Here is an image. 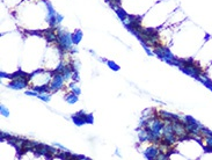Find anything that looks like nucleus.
<instances>
[{"label":"nucleus","instance_id":"f257e3e1","mask_svg":"<svg viewBox=\"0 0 212 160\" xmlns=\"http://www.w3.org/2000/svg\"><path fill=\"white\" fill-rule=\"evenodd\" d=\"M58 34V49L60 50V52H67V51H71V52H75V48H73V42H72V36L71 34H68L67 31H64V30H58L57 31Z\"/></svg>","mask_w":212,"mask_h":160},{"label":"nucleus","instance_id":"39448f33","mask_svg":"<svg viewBox=\"0 0 212 160\" xmlns=\"http://www.w3.org/2000/svg\"><path fill=\"white\" fill-rule=\"evenodd\" d=\"M64 80H65V78H64V75L61 73L54 74V77H53L52 80H51V84H50L51 92H56V91L60 89L63 87V85H64Z\"/></svg>","mask_w":212,"mask_h":160},{"label":"nucleus","instance_id":"0eeeda50","mask_svg":"<svg viewBox=\"0 0 212 160\" xmlns=\"http://www.w3.org/2000/svg\"><path fill=\"white\" fill-rule=\"evenodd\" d=\"M160 154V151L158 150V147L156 146V145H152V146H150L146 151H145V157L147 158V159H156V158H158Z\"/></svg>","mask_w":212,"mask_h":160},{"label":"nucleus","instance_id":"4468645a","mask_svg":"<svg viewBox=\"0 0 212 160\" xmlns=\"http://www.w3.org/2000/svg\"><path fill=\"white\" fill-rule=\"evenodd\" d=\"M107 64H108V66H109L111 70H114V71H118V70H119V66H118L117 64H115L114 61H111V60H108Z\"/></svg>","mask_w":212,"mask_h":160},{"label":"nucleus","instance_id":"f3484780","mask_svg":"<svg viewBox=\"0 0 212 160\" xmlns=\"http://www.w3.org/2000/svg\"><path fill=\"white\" fill-rule=\"evenodd\" d=\"M1 114L5 115V116H8V115H9V111L6 109V107L5 106H1Z\"/></svg>","mask_w":212,"mask_h":160},{"label":"nucleus","instance_id":"423d86ee","mask_svg":"<svg viewBox=\"0 0 212 160\" xmlns=\"http://www.w3.org/2000/svg\"><path fill=\"white\" fill-rule=\"evenodd\" d=\"M43 36L47 40V42H49V43H54V42L58 41V34H57V31H54L53 28L44 30L43 31Z\"/></svg>","mask_w":212,"mask_h":160},{"label":"nucleus","instance_id":"a211bd4d","mask_svg":"<svg viewBox=\"0 0 212 160\" xmlns=\"http://www.w3.org/2000/svg\"><path fill=\"white\" fill-rule=\"evenodd\" d=\"M27 95H33V96H37V92L34 89V91H27L26 92Z\"/></svg>","mask_w":212,"mask_h":160},{"label":"nucleus","instance_id":"6e6552de","mask_svg":"<svg viewBox=\"0 0 212 160\" xmlns=\"http://www.w3.org/2000/svg\"><path fill=\"white\" fill-rule=\"evenodd\" d=\"M71 36H72V42H73V44L77 45V44H79V43L81 42L82 31H81V30H77V31H74L73 34H71Z\"/></svg>","mask_w":212,"mask_h":160},{"label":"nucleus","instance_id":"dca6fc26","mask_svg":"<svg viewBox=\"0 0 212 160\" xmlns=\"http://www.w3.org/2000/svg\"><path fill=\"white\" fill-rule=\"evenodd\" d=\"M70 86L72 87V92H73L74 94H77V95H79V94H80V89H79V87H75V86H74V84H71Z\"/></svg>","mask_w":212,"mask_h":160},{"label":"nucleus","instance_id":"9d476101","mask_svg":"<svg viewBox=\"0 0 212 160\" xmlns=\"http://www.w3.org/2000/svg\"><path fill=\"white\" fill-rule=\"evenodd\" d=\"M138 137H139V140L140 142L149 140V130H147V128H144L143 130H140L138 132Z\"/></svg>","mask_w":212,"mask_h":160},{"label":"nucleus","instance_id":"1a4fd4ad","mask_svg":"<svg viewBox=\"0 0 212 160\" xmlns=\"http://www.w3.org/2000/svg\"><path fill=\"white\" fill-rule=\"evenodd\" d=\"M115 12L117 13V15H118V17L121 19L122 22H124V21L128 19V16H129V14H128L124 9H122L121 6H119V7H116V8H115Z\"/></svg>","mask_w":212,"mask_h":160},{"label":"nucleus","instance_id":"2eb2a0df","mask_svg":"<svg viewBox=\"0 0 212 160\" xmlns=\"http://www.w3.org/2000/svg\"><path fill=\"white\" fill-rule=\"evenodd\" d=\"M38 98L41 99V100H43V101H45V102H48V101H50V96L49 95H45V94H43V93H41L40 95H38Z\"/></svg>","mask_w":212,"mask_h":160},{"label":"nucleus","instance_id":"9b49d317","mask_svg":"<svg viewBox=\"0 0 212 160\" xmlns=\"http://www.w3.org/2000/svg\"><path fill=\"white\" fill-rule=\"evenodd\" d=\"M37 93H48L50 92V85H42V86H38V87H35L34 88Z\"/></svg>","mask_w":212,"mask_h":160},{"label":"nucleus","instance_id":"f8f14e48","mask_svg":"<svg viewBox=\"0 0 212 160\" xmlns=\"http://www.w3.org/2000/svg\"><path fill=\"white\" fill-rule=\"evenodd\" d=\"M66 101H67L68 103H75V102H78V95L74 94V93L72 92L71 94H68V95L66 96Z\"/></svg>","mask_w":212,"mask_h":160},{"label":"nucleus","instance_id":"7ed1b4c3","mask_svg":"<svg viewBox=\"0 0 212 160\" xmlns=\"http://www.w3.org/2000/svg\"><path fill=\"white\" fill-rule=\"evenodd\" d=\"M33 77V74H28V75H24V77H21V78H15V79H12V81L8 84V87L10 88H14V89H21V88H24L30 78Z\"/></svg>","mask_w":212,"mask_h":160},{"label":"nucleus","instance_id":"f03ea898","mask_svg":"<svg viewBox=\"0 0 212 160\" xmlns=\"http://www.w3.org/2000/svg\"><path fill=\"white\" fill-rule=\"evenodd\" d=\"M154 53L158 54V57H160L161 59L168 61V63H173V64H176V59L174 58L173 53L170 52V50L166 47H161V45H158L154 48Z\"/></svg>","mask_w":212,"mask_h":160},{"label":"nucleus","instance_id":"20e7f679","mask_svg":"<svg viewBox=\"0 0 212 160\" xmlns=\"http://www.w3.org/2000/svg\"><path fill=\"white\" fill-rule=\"evenodd\" d=\"M45 3H47V8H48V22H49V26H50V28H54L57 24H59L58 20H57V14L58 13L54 12L52 5L50 2H45Z\"/></svg>","mask_w":212,"mask_h":160},{"label":"nucleus","instance_id":"6ab92c4d","mask_svg":"<svg viewBox=\"0 0 212 160\" xmlns=\"http://www.w3.org/2000/svg\"><path fill=\"white\" fill-rule=\"evenodd\" d=\"M72 79H73L74 81H78V80H79V74H78V72H77V71H75V72H73Z\"/></svg>","mask_w":212,"mask_h":160},{"label":"nucleus","instance_id":"ddd939ff","mask_svg":"<svg viewBox=\"0 0 212 160\" xmlns=\"http://www.w3.org/2000/svg\"><path fill=\"white\" fill-rule=\"evenodd\" d=\"M24 75H28L27 73L22 72V71H17L13 74H10V79H15V78H21V77H24Z\"/></svg>","mask_w":212,"mask_h":160}]
</instances>
